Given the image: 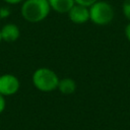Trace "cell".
<instances>
[{"label": "cell", "mask_w": 130, "mask_h": 130, "mask_svg": "<svg viewBox=\"0 0 130 130\" xmlns=\"http://www.w3.org/2000/svg\"><path fill=\"white\" fill-rule=\"evenodd\" d=\"M51 11L48 0H24L20 7L22 18L28 22H40L47 18Z\"/></svg>", "instance_id": "cell-1"}, {"label": "cell", "mask_w": 130, "mask_h": 130, "mask_svg": "<svg viewBox=\"0 0 130 130\" xmlns=\"http://www.w3.org/2000/svg\"><path fill=\"white\" fill-rule=\"evenodd\" d=\"M59 79L57 73L48 67H40L36 69L31 76L34 86L43 92H50L57 89Z\"/></svg>", "instance_id": "cell-2"}, {"label": "cell", "mask_w": 130, "mask_h": 130, "mask_svg": "<svg viewBox=\"0 0 130 130\" xmlns=\"http://www.w3.org/2000/svg\"><path fill=\"white\" fill-rule=\"evenodd\" d=\"M89 9V20L95 25L104 26L112 22L115 16L113 6L104 0H99L88 7Z\"/></svg>", "instance_id": "cell-3"}, {"label": "cell", "mask_w": 130, "mask_h": 130, "mask_svg": "<svg viewBox=\"0 0 130 130\" xmlns=\"http://www.w3.org/2000/svg\"><path fill=\"white\" fill-rule=\"evenodd\" d=\"M20 87L19 79L11 73H4L0 75V93L4 96L15 94Z\"/></svg>", "instance_id": "cell-4"}, {"label": "cell", "mask_w": 130, "mask_h": 130, "mask_svg": "<svg viewBox=\"0 0 130 130\" xmlns=\"http://www.w3.org/2000/svg\"><path fill=\"white\" fill-rule=\"evenodd\" d=\"M68 18L75 24H83L89 20V9L83 5L74 4L73 7L68 11Z\"/></svg>", "instance_id": "cell-5"}, {"label": "cell", "mask_w": 130, "mask_h": 130, "mask_svg": "<svg viewBox=\"0 0 130 130\" xmlns=\"http://www.w3.org/2000/svg\"><path fill=\"white\" fill-rule=\"evenodd\" d=\"M0 31H1L2 42L14 43L20 37V29H19V27L16 24L12 23V22L4 24L0 28Z\"/></svg>", "instance_id": "cell-6"}, {"label": "cell", "mask_w": 130, "mask_h": 130, "mask_svg": "<svg viewBox=\"0 0 130 130\" xmlns=\"http://www.w3.org/2000/svg\"><path fill=\"white\" fill-rule=\"evenodd\" d=\"M51 10L58 13H68L75 4L74 0H48Z\"/></svg>", "instance_id": "cell-7"}, {"label": "cell", "mask_w": 130, "mask_h": 130, "mask_svg": "<svg viewBox=\"0 0 130 130\" xmlns=\"http://www.w3.org/2000/svg\"><path fill=\"white\" fill-rule=\"evenodd\" d=\"M57 89L62 94H65V95L72 94L76 90V82L74 79H72L70 77L61 78V79H59Z\"/></svg>", "instance_id": "cell-8"}, {"label": "cell", "mask_w": 130, "mask_h": 130, "mask_svg": "<svg viewBox=\"0 0 130 130\" xmlns=\"http://www.w3.org/2000/svg\"><path fill=\"white\" fill-rule=\"evenodd\" d=\"M122 11L124 16L130 21V0H125L122 4Z\"/></svg>", "instance_id": "cell-9"}, {"label": "cell", "mask_w": 130, "mask_h": 130, "mask_svg": "<svg viewBox=\"0 0 130 130\" xmlns=\"http://www.w3.org/2000/svg\"><path fill=\"white\" fill-rule=\"evenodd\" d=\"M76 4H79V5H83L85 7H89L91 6L93 3H95L96 1L99 0H74Z\"/></svg>", "instance_id": "cell-10"}, {"label": "cell", "mask_w": 130, "mask_h": 130, "mask_svg": "<svg viewBox=\"0 0 130 130\" xmlns=\"http://www.w3.org/2000/svg\"><path fill=\"white\" fill-rule=\"evenodd\" d=\"M5 108H6V101H5V96H4V95H2V94L0 93V114L4 112Z\"/></svg>", "instance_id": "cell-11"}, {"label": "cell", "mask_w": 130, "mask_h": 130, "mask_svg": "<svg viewBox=\"0 0 130 130\" xmlns=\"http://www.w3.org/2000/svg\"><path fill=\"white\" fill-rule=\"evenodd\" d=\"M5 3L7 4H10V5H15V4H18V3H22L24 0H3Z\"/></svg>", "instance_id": "cell-12"}, {"label": "cell", "mask_w": 130, "mask_h": 130, "mask_svg": "<svg viewBox=\"0 0 130 130\" xmlns=\"http://www.w3.org/2000/svg\"><path fill=\"white\" fill-rule=\"evenodd\" d=\"M125 36H126V38H127V40L130 42V22L126 25V27H125Z\"/></svg>", "instance_id": "cell-13"}, {"label": "cell", "mask_w": 130, "mask_h": 130, "mask_svg": "<svg viewBox=\"0 0 130 130\" xmlns=\"http://www.w3.org/2000/svg\"><path fill=\"white\" fill-rule=\"evenodd\" d=\"M2 42V38H1V31H0V43Z\"/></svg>", "instance_id": "cell-14"}]
</instances>
